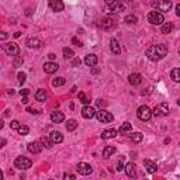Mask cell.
Listing matches in <instances>:
<instances>
[{"instance_id":"cell-1","label":"cell","mask_w":180,"mask_h":180,"mask_svg":"<svg viewBox=\"0 0 180 180\" xmlns=\"http://www.w3.org/2000/svg\"><path fill=\"white\" fill-rule=\"evenodd\" d=\"M167 55V47L163 45V44H158V45H152L147 49V58L149 61H154V62H158V61L163 59Z\"/></svg>"},{"instance_id":"cell-2","label":"cell","mask_w":180,"mask_h":180,"mask_svg":"<svg viewBox=\"0 0 180 180\" xmlns=\"http://www.w3.org/2000/svg\"><path fill=\"white\" fill-rule=\"evenodd\" d=\"M14 166H16V169H20V170L30 169L33 166V160L25 156H17L16 160H14Z\"/></svg>"},{"instance_id":"cell-3","label":"cell","mask_w":180,"mask_h":180,"mask_svg":"<svg viewBox=\"0 0 180 180\" xmlns=\"http://www.w3.org/2000/svg\"><path fill=\"white\" fill-rule=\"evenodd\" d=\"M152 6L156 9V11H159V13H166V11H169L170 9H172V2H169V0H154L152 2Z\"/></svg>"},{"instance_id":"cell-4","label":"cell","mask_w":180,"mask_h":180,"mask_svg":"<svg viewBox=\"0 0 180 180\" xmlns=\"http://www.w3.org/2000/svg\"><path fill=\"white\" fill-rule=\"evenodd\" d=\"M148 21H149L152 25H160V24L165 23V17L162 13L154 10V11H151V13L148 14Z\"/></svg>"},{"instance_id":"cell-5","label":"cell","mask_w":180,"mask_h":180,"mask_svg":"<svg viewBox=\"0 0 180 180\" xmlns=\"http://www.w3.org/2000/svg\"><path fill=\"white\" fill-rule=\"evenodd\" d=\"M107 7H106V11L110 13V11H114V13H120V11L125 10V4L121 3V2H111V0H107L106 2Z\"/></svg>"},{"instance_id":"cell-6","label":"cell","mask_w":180,"mask_h":180,"mask_svg":"<svg viewBox=\"0 0 180 180\" xmlns=\"http://www.w3.org/2000/svg\"><path fill=\"white\" fill-rule=\"evenodd\" d=\"M2 48H3V51L9 57H17L20 53V48H18V45L16 42H7L4 45H2Z\"/></svg>"},{"instance_id":"cell-7","label":"cell","mask_w":180,"mask_h":180,"mask_svg":"<svg viewBox=\"0 0 180 180\" xmlns=\"http://www.w3.org/2000/svg\"><path fill=\"white\" fill-rule=\"evenodd\" d=\"M137 115H138L139 120L148 121V120H151V117L154 115V114H152V110H151L148 106H141L139 108H138V111H137Z\"/></svg>"},{"instance_id":"cell-8","label":"cell","mask_w":180,"mask_h":180,"mask_svg":"<svg viewBox=\"0 0 180 180\" xmlns=\"http://www.w3.org/2000/svg\"><path fill=\"white\" fill-rule=\"evenodd\" d=\"M152 114L155 117H166L169 114V106L166 103H160L152 110Z\"/></svg>"},{"instance_id":"cell-9","label":"cell","mask_w":180,"mask_h":180,"mask_svg":"<svg viewBox=\"0 0 180 180\" xmlns=\"http://www.w3.org/2000/svg\"><path fill=\"white\" fill-rule=\"evenodd\" d=\"M96 117H97V120L100 121V123H111V121L114 120V117L113 114L110 113V111H107V110H99L96 113Z\"/></svg>"},{"instance_id":"cell-10","label":"cell","mask_w":180,"mask_h":180,"mask_svg":"<svg viewBox=\"0 0 180 180\" xmlns=\"http://www.w3.org/2000/svg\"><path fill=\"white\" fill-rule=\"evenodd\" d=\"M76 170L79 172L80 174H83V176H89V174L93 173V167L90 166L89 163H84V162H80V163H77Z\"/></svg>"},{"instance_id":"cell-11","label":"cell","mask_w":180,"mask_h":180,"mask_svg":"<svg viewBox=\"0 0 180 180\" xmlns=\"http://www.w3.org/2000/svg\"><path fill=\"white\" fill-rule=\"evenodd\" d=\"M42 68H44V72H45L47 75H52V73L57 72L59 66H58L57 62H45Z\"/></svg>"},{"instance_id":"cell-12","label":"cell","mask_w":180,"mask_h":180,"mask_svg":"<svg viewBox=\"0 0 180 180\" xmlns=\"http://www.w3.org/2000/svg\"><path fill=\"white\" fill-rule=\"evenodd\" d=\"M82 117H83V118H86V120H92L93 117H96V111H94L93 107L84 106L83 110H82Z\"/></svg>"},{"instance_id":"cell-13","label":"cell","mask_w":180,"mask_h":180,"mask_svg":"<svg viewBox=\"0 0 180 180\" xmlns=\"http://www.w3.org/2000/svg\"><path fill=\"white\" fill-rule=\"evenodd\" d=\"M124 172H125V173H127V176L131 177V179L137 177V167H135V165H134L132 162H130V163L125 165V167H124Z\"/></svg>"},{"instance_id":"cell-14","label":"cell","mask_w":180,"mask_h":180,"mask_svg":"<svg viewBox=\"0 0 180 180\" xmlns=\"http://www.w3.org/2000/svg\"><path fill=\"white\" fill-rule=\"evenodd\" d=\"M115 25V21L113 20V17H104L103 20L100 21V27L104 28V30H110Z\"/></svg>"},{"instance_id":"cell-15","label":"cell","mask_w":180,"mask_h":180,"mask_svg":"<svg viewBox=\"0 0 180 180\" xmlns=\"http://www.w3.org/2000/svg\"><path fill=\"white\" fill-rule=\"evenodd\" d=\"M42 143L40 142H30L28 143V147H27V149H28V152H31V154H40L41 151H42V147H41Z\"/></svg>"},{"instance_id":"cell-16","label":"cell","mask_w":180,"mask_h":180,"mask_svg":"<svg viewBox=\"0 0 180 180\" xmlns=\"http://www.w3.org/2000/svg\"><path fill=\"white\" fill-rule=\"evenodd\" d=\"M141 82H142V76H141L139 73H131L130 76H128V83H130L131 86H138Z\"/></svg>"},{"instance_id":"cell-17","label":"cell","mask_w":180,"mask_h":180,"mask_svg":"<svg viewBox=\"0 0 180 180\" xmlns=\"http://www.w3.org/2000/svg\"><path fill=\"white\" fill-rule=\"evenodd\" d=\"M64 120H65L64 113H61V111H52V113H51V121H52V123L59 124Z\"/></svg>"},{"instance_id":"cell-18","label":"cell","mask_w":180,"mask_h":180,"mask_svg":"<svg viewBox=\"0 0 180 180\" xmlns=\"http://www.w3.org/2000/svg\"><path fill=\"white\" fill-rule=\"evenodd\" d=\"M84 64H86V66L89 68H93L97 65V57L94 55V53H89V55H86V58H84Z\"/></svg>"},{"instance_id":"cell-19","label":"cell","mask_w":180,"mask_h":180,"mask_svg":"<svg viewBox=\"0 0 180 180\" xmlns=\"http://www.w3.org/2000/svg\"><path fill=\"white\" fill-rule=\"evenodd\" d=\"M49 7L52 9V11H62L65 9V4L62 2H59V0H51Z\"/></svg>"},{"instance_id":"cell-20","label":"cell","mask_w":180,"mask_h":180,"mask_svg":"<svg viewBox=\"0 0 180 180\" xmlns=\"http://www.w3.org/2000/svg\"><path fill=\"white\" fill-rule=\"evenodd\" d=\"M41 45L42 44H41V41L38 38H28L27 40V47L30 48V49H38Z\"/></svg>"},{"instance_id":"cell-21","label":"cell","mask_w":180,"mask_h":180,"mask_svg":"<svg viewBox=\"0 0 180 180\" xmlns=\"http://www.w3.org/2000/svg\"><path fill=\"white\" fill-rule=\"evenodd\" d=\"M117 137V131L114 128H108V130H104L101 132V138L103 139H111V138H115Z\"/></svg>"},{"instance_id":"cell-22","label":"cell","mask_w":180,"mask_h":180,"mask_svg":"<svg viewBox=\"0 0 180 180\" xmlns=\"http://www.w3.org/2000/svg\"><path fill=\"white\" fill-rule=\"evenodd\" d=\"M49 138L53 143H61L64 141V135L61 132H58V131H52V132L49 134Z\"/></svg>"},{"instance_id":"cell-23","label":"cell","mask_w":180,"mask_h":180,"mask_svg":"<svg viewBox=\"0 0 180 180\" xmlns=\"http://www.w3.org/2000/svg\"><path fill=\"white\" fill-rule=\"evenodd\" d=\"M143 166L147 167V170L149 172V173H155L158 170V166H156V163H154L152 160H149V159H145L143 160Z\"/></svg>"},{"instance_id":"cell-24","label":"cell","mask_w":180,"mask_h":180,"mask_svg":"<svg viewBox=\"0 0 180 180\" xmlns=\"http://www.w3.org/2000/svg\"><path fill=\"white\" fill-rule=\"evenodd\" d=\"M110 49L113 53H115V55H118V53H121V47H120V44H118V41L117 40H111L110 41Z\"/></svg>"},{"instance_id":"cell-25","label":"cell","mask_w":180,"mask_h":180,"mask_svg":"<svg viewBox=\"0 0 180 180\" xmlns=\"http://www.w3.org/2000/svg\"><path fill=\"white\" fill-rule=\"evenodd\" d=\"M47 97H48V94H47V92H45L44 89L37 90V93H35V100H37V101L44 103V101L47 100Z\"/></svg>"},{"instance_id":"cell-26","label":"cell","mask_w":180,"mask_h":180,"mask_svg":"<svg viewBox=\"0 0 180 180\" xmlns=\"http://www.w3.org/2000/svg\"><path fill=\"white\" fill-rule=\"evenodd\" d=\"M170 77H172L173 82L180 83V68H174V69H172V72H170Z\"/></svg>"},{"instance_id":"cell-27","label":"cell","mask_w":180,"mask_h":180,"mask_svg":"<svg viewBox=\"0 0 180 180\" xmlns=\"http://www.w3.org/2000/svg\"><path fill=\"white\" fill-rule=\"evenodd\" d=\"M115 151L117 149L114 147H106V148H104V151H103V158H106V159H107V158H110L111 155L115 154Z\"/></svg>"},{"instance_id":"cell-28","label":"cell","mask_w":180,"mask_h":180,"mask_svg":"<svg viewBox=\"0 0 180 180\" xmlns=\"http://www.w3.org/2000/svg\"><path fill=\"white\" fill-rule=\"evenodd\" d=\"M131 130H132V124H131V123H128V121H127V123H124L123 125L120 127V134H123V135H124V134L130 132Z\"/></svg>"},{"instance_id":"cell-29","label":"cell","mask_w":180,"mask_h":180,"mask_svg":"<svg viewBox=\"0 0 180 180\" xmlns=\"http://www.w3.org/2000/svg\"><path fill=\"white\" fill-rule=\"evenodd\" d=\"M173 31V23H163L162 24V33L163 34H170Z\"/></svg>"},{"instance_id":"cell-30","label":"cell","mask_w":180,"mask_h":180,"mask_svg":"<svg viewBox=\"0 0 180 180\" xmlns=\"http://www.w3.org/2000/svg\"><path fill=\"white\" fill-rule=\"evenodd\" d=\"M130 138H131V141L132 142H135V143H139L141 141H142V138H143V135L141 132H132L130 135Z\"/></svg>"},{"instance_id":"cell-31","label":"cell","mask_w":180,"mask_h":180,"mask_svg":"<svg viewBox=\"0 0 180 180\" xmlns=\"http://www.w3.org/2000/svg\"><path fill=\"white\" fill-rule=\"evenodd\" d=\"M41 143H42L45 148H52L53 145H55V143L51 141L49 137H42V138H41Z\"/></svg>"},{"instance_id":"cell-32","label":"cell","mask_w":180,"mask_h":180,"mask_svg":"<svg viewBox=\"0 0 180 180\" xmlns=\"http://www.w3.org/2000/svg\"><path fill=\"white\" fill-rule=\"evenodd\" d=\"M65 83H66V80H65V77H55V79L52 80V86H55V87L64 86Z\"/></svg>"},{"instance_id":"cell-33","label":"cell","mask_w":180,"mask_h":180,"mask_svg":"<svg viewBox=\"0 0 180 180\" xmlns=\"http://www.w3.org/2000/svg\"><path fill=\"white\" fill-rule=\"evenodd\" d=\"M77 128V121L76 120H68L66 123V130L68 131H75Z\"/></svg>"},{"instance_id":"cell-34","label":"cell","mask_w":180,"mask_h":180,"mask_svg":"<svg viewBox=\"0 0 180 180\" xmlns=\"http://www.w3.org/2000/svg\"><path fill=\"white\" fill-rule=\"evenodd\" d=\"M62 52H64V58H65V59H72V58L75 57L73 51L70 49V48H68V47H65V48H64V51H62Z\"/></svg>"},{"instance_id":"cell-35","label":"cell","mask_w":180,"mask_h":180,"mask_svg":"<svg viewBox=\"0 0 180 180\" xmlns=\"http://www.w3.org/2000/svg\"><path fill=\"white\" fill-rule=\"evenodd\" d=\"M125 23H127V24H137L138 23V18L135 16H127V17H125Z\"/></svg>"},{"instance_id":"cell-36","label":"cell","mask_w":180,"mask_h":180,"mask_svg":"<svg viewBox=\"0 0 180 180\" xmlns=\"http://www.w3.org/2000/svg\"><path fill=\"white\" fill-rule=\"evenodd\" d=\"M17 77H18V83L23 84L24 82L27 80V75L24 73V72H18V75H17Z\"/></svg>"},{"instance_id":"cell-37","label":"cell","mask_w":180,"mask_h":180,"mask_svg":"<svg viewBox=\"0 0 180 180\" xmlns=\"http://www.w3.org/2000/svg\"><path fill=\"white\" fill-rule=\"evenodd\" d=\"M28 132H30V128L27 127V125H21V127L18 128V134H20V135H27Z\"/></svg>"},{"instance_id":"cell-38","label":"cell","mask_w":180,"mask_h":180,"mask_svg":"<svg viewBox=\"0 0 180 180\" xmlns=\"http://www.w3.org/2000/svg\"><path fill=\"white\" fill-rule=\"evenodd\" d=\"M79 99H80V101H82V103H83V104H86V106H89L90 100H89V99H87L86 96H84V93H82V92H80V93H79Z\"/></svg>"},{"instance_id":"cell-39","label":"cell","mask_w":180,"mask_h":180,"mask_svg":"<svg viewBox=\"0 0 180 180\" xmlns=\"http://www.w3.org/2000/svg\"><path fill=\"white\" fill-rule=\"evenodd\" d=\"M10 127H11V130H17V131H18V128H20L21 125H20V123H18L17 120H13L10 123Z\"/></svg>"},{"instance_id":"cell-40","label":"cell","mask_w":180,"mask_h":180,"mask_svg":"<svg viewBox=\"0 0 180 180\" xmlns=\"http://www.w3.org/2000/svg\"><path fill=\"white\" fill-rule=\"evenodd\" d=\"M124 160H125V158L124 156H120V160H118V166H117V170H118V172H121V170L124 169Z\"/></svg>"},{"instance_id":"cell-41","label":"cell","mask_w":180,"mask_h":180,"mask_svg":"<svg viewBox=\"0 0 180 180\" xmlns=\"http://www.w3.org/2000/svg\"><path fill=\"white\" fill-rule=\"evenodd\" d=\"M96 104H97L99 107H100V110H104V107L107 106V103H106L104 100H97V101H96Z\"/></svg>"},{"instance_id":"cell-42","label":"cell","mask_w":180,"mask_h":180,"mask_svg":"<svg viewBox=\"0 0 180 180\" xmlns=\"http://www.w3.org/2000/svg\"><path fill=\"white\" fill-rule=\"evenodd\" d=\"M72 42H73L75 45H76V47H83V44H82V41H79L76 37H73V38H72Z\"/></svg>"},{"instance_id":"cell-43","label":"cell","mask_w":180,"mask_h":180,"mask_svg":"<svg viewBox=\"0 0 180 180\" xmlns=\"http://www.w3.org/2000/svg\"><path fill=\"white\" fill-rule=\"evenodd\" d=\"M76 177L73 176V174H70V173H65L64 174V180H75Z\"/></svg>"},{"instance_id":"cell-44","label":"cell","mask_w":180,"mask_h":180,"mask_svg":"<svg viewBox=\"0 0 180 180\" xmlns=\"http://www.w3.org/2000/svg\"><path fill=\"white\" fill-rule=\"evenodd\" d=\"M72 66H73V68L80 66V59H79V58H75V59H73V62H72Z\"/></svg>"},{"instance_id":"cell-45","label":"cell","mask_w":180,"mask_h":180,"mask_svg":"<svg viewBox=\"0 0 180 180\" xmlns=\"http://www.w3.org/2000/svg\"><path fill=\"white\" fill-rule=\"evenodd\" d=\"M27 111L31 114H40V110H35V108H31V107H27Z\"/></svg>"},{"instance_id":"cell-46","label":"cell","mask_w":180,"mask_h":180,"mask_svg":"<svg viewBox=\"0 0 180 180\" xmlns=\"http://www.w3.org/2000/svg\"><path fill=\"white\" fill-rule=\"evenodd\" d=\"M30 93V90L28 89H23V90H20V94L21 96H24V97H27V94Z\"/></svg>"},{"instance_id":"cell-47","label":"cell","mask_w":180,"mask_h":180,"mask_svg":"<svg viewBox=\"0 0 180 180\" xmlns=\"http://www.w3.org/2000/svg\"><path fill=\"white\" fill-rule=\"evenodd\" d=\"M7 38V33H4V31H2V33H0V40L2 41H4Z\"/></svg>"},{"instance_id":"cell-48","label":"cell","mask_w":180,"mask_h":180,"mask_svg":"<svg viewBox=\"0 0 180 180\" xmlns=\"http://www.w3.org/2000/svg\"><path fill=\"white\" fill-rule=\"evenodd\" d=\"M174 10H176V14L180 17V4H176V7H174Z\"/></svg>"},{"instance_id":"cell-49","label":"cell","mask_w":180,"mask_h":180,"mask_svg":"<svg viewBox=\"0 0 180 180\" xmlns=\"http://www.w3.org/2000/svg\"><path fill=\"white\" fill-rule=\"evenodd\" d=\"M48 58H49L51 62H52V61L55 59V58H57V55H55V53H49V55H48Z\"/></svg>"},{"instance_id":"cell-50","label":"cell","mask_w":180,"mask_h":180,"mask_svg":"<svg viewBox=\"0 0 180 180\" xmlns=\"http://www.w3.org/2000/svg\"><path fill=\"white\" fill-rule=\"evenodd\" d=\"M21 62H23V59H21V58H20V59H18V61H17V62H16V66H18V65L21 64Z\"/></svg>"},{"instance_id":"cell-51","label":"cell","mask_w":180,"mask_h":180,"mask_svg":"<svg viewBox=\"0 0 180 180\" xmlns=\"http://www.w3.org/2000/svg\"><path fill=\"white\" fill-rule=\"evenodd\" d=\"M23 103H24V104L28 103V99H27V97H23Z\"/></svg>"},{"instance_id":"cell-52","label":"cell","mask_w":180,"mask_h":180,"mask_svg":"<svg viewBox=\"0 0 180 180\" xmlns=\"http://www.w3.org/2000/svg\"><path fill=\"white\" fill-rule=\"evenodd\" d=\"M20 35H21V33H16V34H14V37H16V38H18Z\"/></svg>"},{"instance_id":"cell-53","label":"cell","mask_w":180,"mask_h":180,"mask_svg":"<svg viewBox=\"0 0 180 180\" xmlns=\"http://www.w3.org/2000/svg\"><path fill=\"white\" fill-rule=\"evenodd\" d=\"M177 103H179V106H180V100H179V101H177Z\"/></svg>"},{"instance_id":"cell-54","label":"cell","mask_w":180,"mask_h":180,"mask_svg":"<svg viewBox=\"0 0 180 180\" xmlns=\"http://www.w3.org/2000/svg\"><path fill=\"white\" fill-rule=\"evenodd\" d=\"M179 55H180V48H179Z\"/></svg>"},{"instance_id":"cell-55","label":"cell","mask_w":180,"mask_h":180,"mask_svg":"<svg viewBox=\"0 0 180 180\" xmlns=\"http://www.w3.org/2000/svg\"><path fill=\"white\" fill-rule=\"evenodd\" d=\"M179 125H180V123H179Z\"/></svg>"}]
</instances>
